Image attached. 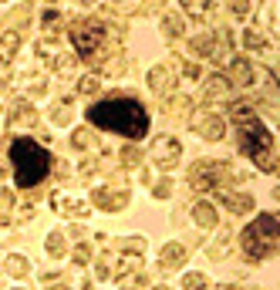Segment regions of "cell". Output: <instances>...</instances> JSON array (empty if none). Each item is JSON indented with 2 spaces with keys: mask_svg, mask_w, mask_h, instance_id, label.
I'll return each mask as SVG.
<instances>
[{
  "mask_svg": "<svg viewBox=\"0 0 280 290\" xmlns=\"http://www.w3.org/2000/svg\"><path fill=\"white\" fill-rule=\"evenodd\" d=\"M88 122L105 132H118L125 138H142L149 132V112L142 108V101L128 98V95H112V98L91 105Z\"/></svg>",
  "mask_w": 280,
  "mask_h": 290,
  "instance_id": "obj_1",
  "label": "cell"
},
{
  "mask_svg": "<svg viewBox=\"0 0 280 290\" xmlns=\"http://www.w3.org/2000/svg\"><path fill=\"white\" fill-rule=\"evenodd\" d=\"M11 162H14V182L21 189L37 186L51 172V156L37 142H31V138H17L11 145Z\"/></svg>",
  "mask_w": 280,
  "mask_h": 290,
  "instance_id": "obj_2",
  "label": "cell"
},
{
  "mask_svg": "<svg viewBox=\"0 0 280 290\" xmlns=\"http://www.w3.org/2000/svg\"><path fill=\"white\" fill-rule=\"evenodd\" d=\"M233 118L243 125V132H240V138H243V152H247L263 172H273V135L257 122V115H250L247 108H240V105L233 108Z\"/></svg>",
  "mask_w": 280,
  "mask_h": 290,
  "instance_id": "obj_3",
  "label": "cell"
},
{
  "mask_svg": "<svg viewBox=\"0 0 280 290\" xmlns=\"http://www.w3.org/2000/svg\"><path fill=\"white\" fill-rule=\"evenodd\" d=\"M277 250V220L263 212L253 220V226H247V233H243V253L250 260H263L270 257Z\"/></svg>",
  "mask_w": 280,
  "mask_h": 290,
  "instance_id": "obj_4",
  "label": "cell"
},
{
  "mask_svg": "<svg viewBox=\"0 0 280 290\" xmlns=\"http://www.w3.org/2000/svg\"><path fill=\"white\" fill-rule=\"evenodd\" d=\"M71 37H75V47H78L81 54H95L101 44V37H105V27H101L98 21H81L75 31H71Z\"/></svg>",
  "mask_w": 280,
  "mask_h": 290,
  "instance_id": "obj_5",
  "label": "cell"
},
{
  "mask_svg": "<svg viewBox=\"0 0 280 290\" xmlns=\"http://www.w3.org/2000/svg\"><path fill=\"white\" fill-rule=\"evenodd\" d=\"M152 159H156L159 166H172L179 159V142L176 138H156L152 142Z\"/></svg>",
  "mask_w": 280,
  "mask_h": 290,
  "instance_id": "obj_6",
  "label": "cell"
},
{
  "mask_svg": "<svg viewBox=\"0 0 280 290\" xmlns=\"http://www.w3.org/2000/svg\"><path fill=\"white\" fill-rule=\"evenodd\" d=\"M216 172H220V166H216V162H199V166L189 172V182L196 186V189H209V186H220V182L213 179Z\"/></svg>",
  "mask_w": 280,
  "mask_h": 290,
  "instance_id": "obj_7",
  "label": "cell"
},
{
  "mask_svg": "<svg viewBox=\"0 0 280 290\" xmlns=\"http://www.w3.org/2000/svg\"><path fill=\"white\" fill-rule=\"evenodd\" d=\"M182 260H186V250H182L179 243H172V246L162 250V263H166V267H179Z\"/></svg>",
  "mask_w": 280,
  "mask_h": 290,
  "instance_id": "obj_8",
  "label": "cell"
},
{
  "mask_svg": "<svg viewBox=\"0 0 280 290\" xmlns=\"http://www.w3.org/2000/svg\"><path fill=\"white\" fill-rule=\"evenodd\" d=\"M17 44H21L17 34H4V37H0V61H11L14 51H17Z\"/></svg>",
  "mask_w": 280,
  "mask_h": 290,
  "instance_id": "obj_9",
  "label": "cell"
},
{
  "mask_svg": "<svg viewBox=\"0 0 280 290\" xmlns=\"http://www.w3.org/2000/svg\"><path fill=\"white\" fill-rule=\"evenodd\" d=\"M192 216H196V223H199V226H213V223H216L213 206H206V202H199V206L192 209Z\"/></svg>",
  "mask_w": 280,
  "mask_h": 290,
  "instance_id": "obj_10",
  "label": "cell"
},
{
  "mask_svg": "<svg viewBox=\"0 0 280 290\" xmlns=\"http://www.w3.org/2000/svg\"><path fill=\"white\" fill-rule=\"evenodd\" d=\"M149 85H152V91H166L169 85H172V78H169V71H166V67H156V71H152V81H149Z\"/></svg>",
  "mask_w": 280,
  "mask_h": 290,
  "instance_id": "obj_11",
  "label": "cell"
},
{
  "mask_svg": "<svg viewBox=\"0 0 280 290\" xmlns=\"http://www.w3.org/2000/svg\"><path fill=\"white\" fill-rule=\"evenodd\" d=\"M199 128H202V135H206V138H220V135H223V122H220V118H206Z\"/></svg>",
  "mask_w": 280,
  "mask_h": 290,
  "instance_id": "obj_12",
  "label": "cell"
},
{
  "mask_svg": "<svg viewBox=\"0 0 280 290\" xmlns=\"http://www.w3.org/2000/svg\"><path fill=\"white\" fill-rule=\"evenodd\" d=\"M7 270H11L14 277H24V273H27V263H24L21 257H11L7 260Z\"/></svg>",
  "mask_w": 280,
  "mask_h": 290,
  "instance_id": "obj_13",
  "label": "cell"
},
{
  "mask_svg": "<svg viewBox=\"0 0 280 290\" xmlns=\"http://www.w3.org/2000/svg\"><path fill=\"white\" fill-rule=\"evenodd\" d=\"M202 283H206V280H202L199 273H189V277H186V290H202Z\"/></svg>",
  "mask_w": 280,
  "mask_h": 290,
  "instance_id": "obj_14",
  "label": "cell"
},
{
  "mask_svg": "<svg viewBox=\"0 0 280 290\" xmlns=\"http://www.w3.org/2000/svg\"><path fill=\"white\" fill-rule=\"evenodd\" d=\"M166 34H169V37H176V34H182V24L169 17V21H166Z\"/></svg>",
  "mask_w": 280,
  "mask_h": 290,
  "instance_id": "obj_15",
  "label": "cell"
},
{
  "mask_svg": "<svg viewBox=\"0 0 280 290\" xmlns=\"http://www.w3.org/2000/svg\"><path fill=\"white\" fill-rule=\"evenodd\" d=\"M98 88V78H85L81 81V91H95Z\"/></svg>",
  "mask_w": 280,
  "mask_h": 290,
  "instance_id": "obj_16",
  "label": "cell"
},
{
  "mask_svg": "<svg viewBox=\"0 0 280 290\" xmlns=\"http://www.w3.org/2000/svg\"><path fill=\"white\" fill-rule=\"evenodd\" d=\"M186 11H189V14H202V11H206V4H186Z\"/></svg>",
  "mask_w": 280,
  "mask_h": 290,
  "instance_id": "obj_17",
  "label": "cell"
},
{
  "mask_svg": "<svg viewBox=\"0 0 280 290\" xmlns=\"http://www.w3.org/2000/svg\"><path fill=\"white\" fill-rule=\"evenodd\" d=\"M0 206H4V209L11 206V196H7V192H0Z\"/></svg>",
  "mask_w": 280,
  "mask_h": 290,
  "instance_id": "obj_18",
  "label": "cell"
},
{
  "mask_svg": "<svg viewBox=\"0 0 280 290\" xmlns=\"http://www.w3.org/2000/svg\"><path fill=\"white\" fill-rule=\"evenodd\" d=\"M156 290H166V287H156Z\"/></svg>",
  "mask_w": 280,
  "mask_h": 290,
  "instance_id": "obj_19",
  "label": "cell"
}]
</instances>
